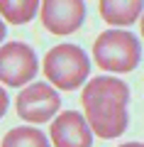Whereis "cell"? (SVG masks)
<instances>
[{"mask_svg":"<svg viewBox=\"0 0 144 147\" xmlns=\"http://www.w3.org/2000/svg\"><path fill=\"white\" fill-rule=\"evenodd\" d=\"M86 120L95 135L100 137H120L127 127V103L108 96H86Z\"/></svg>","mask_w":144,"mask_h":147,"instance_id":"cell-3","label":"cell"},{"mask_svg":"<svg viewBox=\"0 0 144 147\" xmlns=\"http://www.w3.org/2000/svg\"><path fill=\"white\" fill-rule=\"evenodd\" d=\"M17 115L27 123H46L61 105L59 93L46 84H32L17 96Z\"/></svg>","mask_w":144,"mask_h":147,"instance_id":"cell-5","label":"cell"},{"mask_svg":"<svg viewBox=\"0 0 144 147\" xmlns=\"http://www.w3.org/2000/svg\"><path fill=\"white\" fill-rule=\"evenodd\" d=\"M142 12V0H100V17L108 25L127 27Z\"/></svg>","mask_w":144,"mask_h":147,"instance_id":"cell-8","label":"cell"},{"mask_svg":"<svg viewBox=\"0 0 144 147\" xmlns=\"http://www.w3.org/2000/svg\"><path fill=\"white\" fill-rule=\"evenodd\" d=\"M90 71L86 52L76 44H59L44 57V74L54 86L64 91H73L86 81Z\"/></svg>","mask_w":144,"mask_h":147,"instance_id":"cell-1","label":"cell"},{"mask_svg":"<svg viewBox=\"0 0 144 147\" xmlns=\"http://www.w3.org/2000/svg\"><path fill=\"white\" fill-rule=\"evenodd\" d=\"M52 142L59 147H88L93 142L86 118L76 110H66L52 125Z\"/></svg>","mask_w":144,"mask_h":147,"instance_id":"cell-7","label":"cell"},{"mask_svg":"<svg viewBox=\"0 0 144 147\" xmlns=\"http://www.w3.org/2000/svg\"><path fill=\"white\" fill-rule=\"evenodd\" d=\"M39 0H0V15L10 25H25L34 17Z\"/></svg>","mask_w":144,"mask_h":147,"instance_id":"cell-9","label":"cell"},{"mask_svg":"<svg viewBox=\"0 0 144 147\" xmlns=\"http://www.w3.org/2000/svg\"><path fill=\"white\" fill-rule=\"evenodd\" d=\"M93 54H95L98 66L125 74V71H132L139 64V42L132 32L108 30L95 39Z\"/></svg>","mask_w":144,"mask_h":147,"instance_id":"cell-2","label":"cell"},{"mask_svg":"<svg viewBox=\"0 0 144 147\" xmlns=\"http://www.w3.org/2000/svg\"><path fill=\"white\" fill-rule=\"evenodd\" d=\"M3 145H5V147H20V145L42 147V145H46V137L42 135L39 130H34V127H17V130H12V132L5 135Z\"/></svg>","mask_w":144,"mask_h":147,"instance_id":"cell-11","label":"cell"},{"mask_svg":"<svg viewBox=\"0 0 144 147\" xmlns=\"http://www.w3.org/2000/svg\"><path fill=\"white\" fill-rule=\"evenodd\" d=\"M37 74V57L25 42H7L0 47V81L7 86H25Z\"/></svg>","mask_w":144,"mask_h":147,"instance_id":"cell-4","label":"cell"},{"mask_svg":"<svg viewBox=\"0 0 144 147\" xmlns=\"http://www.w3.org/2000/svg\"><path fill=\"white\" fill-rule=\"evenodd\" d=\"M86 20L83 0H44L42 22L52 34H71Z\"/></svg>","mask_w":144,"mask_h":147,"instance_id":"cell-6","label":"cell"},{"mask_svg":"<svg viewBox=\"0 0 144 147\" xmlns=\"http://www.w3.org/2000/svg\"><path fill=\"white\" fill-rule=\"evenodd\" d=\"M86 96H108V98H117L122 103L129 100V88L117 79H108V76H98V79H93L90 84L86 86L83 91V98Z\"/></svg>","mask_w":144,"mask_h":147,"instance_id":"cell-10","label":"cell"},{"mask_svg":"<svg viewBox=\"0 0 144 147\" xmlns=\"http://www.w3.org/2000/svg\"><path fill=\"white\" fill-rule=\"evenodd\" d=\"M3 39H5V25L0 22V42H3Z\"/></svg>","mask_w":144,"mask_h":147,"instance_id":"cell-13","label":"cell"},{"mask_svg":"<svg viewBox=\"0 0 144 147\" xmlns=\"http://www.w3.org/2000/svg\"><path fill=\"white\" fill-rule=\"evenodd\" d=\"M5 110H7V93L0 88V118L5 115Z\"/></svg>","mask_w":144,"mask_h":147,"instance_id":"cell-12","label":"cell"}]
</instances>
